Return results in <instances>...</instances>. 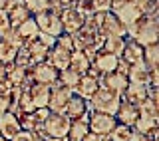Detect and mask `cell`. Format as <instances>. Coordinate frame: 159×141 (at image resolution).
<instances>
[{"mask_svg":"<svg viewBox=\"0 0 159 141\" xmlns=\"http://www.w3.org/2000/svg\"><path fill=\"white\" fill-rule=\"evenodd\" d=\"M139 42L141 46H147V44H155L159 42V22H157V14H149L145 16L143 14L141 18L137 20L135 24L127 28V36Z\"/></svg>","mask_w":159,"mask_h":141,"instance_id":"cell-1","label":"cell"},{"mask_svg":"<svg viewBox=\"0 0 159 141\" xmlns=\"http://www.w3.org/2000/svg\"><path fill=\"white\" fill-rule=\"evenodd\" d=\"M119 103H121V93L116 92V89L106 88V85H99L96 89V93L92 95V99H89V109L116 115Z\"/></svg>","mask_w":159,"mask_h":141,"instance_id":"cell-2","label":"cell"},{"mask_svg":"<svg viewBox=\"0 0 159 141\" xmlns=\"http://www.w3.org/2000/svg\"><path fill=\"white\" fill-rule=\"evenodd\" d=\"M70 123L72 119L64 113H52L50 111L48 119L44 121V137H68V131H70Z\"/></svg>","mask_w":159,"mask_h":141,"instance_id":"cell-3","label":"cell"},{"mask_svg":"<svg viewBox=\"0 0 159 141\" xmlns=\"http://www.w3.org/2000/svg\"><path fill=\"white\" fill-rule=\"evenodd\" d=\"M58 70L48 62H38L34 64L32 68L28 70V78L32 80L34 84H46V85H54L58 84Z\"/></svg>","mask_w":159,"mask_h":141,"instance_id":"cell-4","label":"cell"},{"mask_svg":"<svg viewBox=\"0 0 159 141\" xmlns=\"http://www.w3.org/2000/svg\"><path fill=\"white\" fill-rule=\"evenodd\" d=\"M88 125H89V131L93 133H99V135H109L111 129L117 125V119L109 113H102V111H89V119H88Z\"/></svg>","mask_w":159,"mask_h":141,"instance_id":"cell-5","label":"cell"},{"mask_svg":"<svg viewBox=\"0 0 159 141\" xmlns=\"http://www.w3.org/2000/svg\"><path fill=\"white\" fill-rule=\"evenodd\" d=\"M34 20H36V24H38V30L44 32V34H50V36L58 38L60 34L64 32L62 22H60V14L52 12V10H46V12H42V14H36Z\"/></svg>","mask_w":159,"mask_h":141,"instance_id":"cell-6","label":"cell"},{"mask_svg":"<svg viewBox=\"0 0 159 141\" xmlns=\"http://www.w3.org/2000/svg\"><path fill=\"white\" fill-rule=\"evenodd\" d=\"M74 89L66 88V85L62 84H54L52 88H50V102H48V109L52 113H64V109H66V103L68 99L72 98Z\"/></svg>","mask_w":159,"mask_h":141,"instance_id":"cell-7","label":"cell"},{"mask_svg":"<svg viewBox=\"0 0 159 141\" xmlns=\"http://www.w3.org/2000/svg\"><path fill=\"white\" fill-rule=\"evenodd\" d=\"M99 36L102 38H125L127 28L116 18V14L106 12L103 22H102V26H99Z\"/></svg>","mask_w":159,"mask_h":141,"instance_id":"cell-8","label":"cell"},{"mask_svg":"<svg viewBox=\"0 0 159 141\" xmlns=\"http://www.w3.org/2000/svg\"><path fill=\"white\" fill-rule=\"evenodd\" d=\"M84 18L76 8H66L60 12V22H62V30L66 34H76L80 28L84 26Z\"/></svg>","mask_w":159,"mask_h":141,"instance_id":"cell-9","label":"cell"},{"mask_svg":"<svg viewBox=\"0 0 159 141\" xmlns=\"http://www.w3.org/2000/svg\"><path fill=\"white\" fill-rule=\"evenodd\" d=\"M99 40H103L102 36H99V32H96V30H89L86 26H82L78 30L76 34H72V44H74V50H86L89 48L92 44L99 42Z\"/></svg>","mask_w":159,"mask_h":141,"instance_id":"cell-10","label":"cell"},{"mask_svg":"<svg viewBox=\"0 0 159 141\" xmlns=\"http://www.w3.org/2000/svg\"><path fill=\"white\" fill-rule=\"evenodd\" d=\"M50 88L52 85H46V84H34L28 88V95H30V102H32L34 109H40V107H48V102H50Z\"/></svg>","mask_w":159,"mask_h":141,"instance_id":"cell-11","label":"cell"},{"mask_svg":"<svg viewBox=\"0 0 159 141\" xmlns=\"http://www.w3.org/2000/svg\"><path fill=\"white\" fill-rule=\"evenodd\" d=\"M111 14H116V18H117L119 22H121L123 26H125V28H129L131 24H135L137 20L143 16V14H141V10H139L137 6H133L131 2L121 4V6H119L117 10H113Z\"/></svg>","mask_w":159,"mask_h":141,"instance_id":"cell-12","label":"cell"},{"mask_svg":"<svg viewBox=\"0 0 159 141\" xmlns=\"http://www.w3.org/2000/svg\"><path fill=\"white\" fill-rule=\"evenodd\" d=\"M20 129L22 127H20V119H18L16 113H12V111L0 113V135H2V137L12 139Z\"/></svg>","mask_w":159,"mask_h":141,"instance_id":"cell-13","label":"cell"},{"mask_svg":"<svg viewBox=\"0 0 159 141\" xmlns=\"http://www.w3.org/2000/svg\"><path fill=\"white\" fill-rule=\"evenodd\" d=\"M86 111H89V102L84 98H80L78 93H72V98L68 99L66 109H64V115H68L70 119H80Z\"/></svg>","mask_w":159,"mask_h":141,"instance_id":"cell-14","label":"cell"},{"mask_svg":"<svg viewBox=\"0 0 159 141\" xmlns=\"http://www.w3.org/2000/svg\"><path fill=\"white\" fill-rule=\"evenodd\" d=\"M98 88H99V80L92 78L89 74H84V75H80L76 88H74V93H78L80 98H84V99H88V102H89Z\"/></svg>","mask_w":159,"mask_h":141,"instance_id":"cell-15","label":"cell"},{"mask_svg":"<svg viewBox=\"0 0 159 141\" xmlns=\"http://www.w3.org/2000/svg\"><path fill=\"white\" fill-rule=\"evenodd\" d=\"M117 60L116 56H111V54L103 52V50H99V52L93 56L92 60V68H96L99 74H109V72H116L117 68Z\"/></svg>","mask_w":159,"mask_h":141,"instance_id":"cell-16","label":"cell"},{"mask_svg":"<svg viewBox=\"0 0 159 141\" xmlns=\"http://www.w3.org/2000/svg\"><path fill=\"white\" fill-rule=\"evenodd\" d=\"M119 58L125 64H129V66L137 64V62H143V46L131 38H125V46H123V52Z\"/></svg>","mask_w":159,"mask_h":141,"instance_id":"cell-17","label":"cell"},{"mask_svg":"<svg viewBox=\"0 0 159 141\" xmlns=\"http://www.w3.org/2000/svg\"><path fill=\"white\" fill-rule=\"evenodd\" d=\"M113 117L117 119V123H123V125L133 127V123H135L137 117H139L137 105L127 103V102H123V99H121V103H119V107H117V111H116V115H113Z\"/></svg>","mask_w":159,"mask_h":141,"instance_id":"cell-18","label":"cell"},{"mask_svg":"<svg viewBox=\"0 0 159 141\" xmlns=\"http://www.w3.org/2000/svg\"><path fill=\"white\" fill-rule=\"evenodd\" d=\"M70 56H72V50H66V48H62V46L56 44L48 54V62L52 64L58 72H62V70H66L70 66Z\"/></svg>","mask_w":159,"mask_h":141,"instance_id":"cell-19","label":"cell"},{"mask_svg":"<svg viewBox=\"0 0 159 141\" xmlns=\"http://www.w3.org/2000/svg\"><path fill=\"white\" fill-rule=\"evenodd\" d=\"M121 99L127 103L139 105L143 99H147V85H137V84H127V88L121 92Z\"/></svg>","mask_w":159,"mask_h":141,"instance_id":"cell-20","label":"cell"},{"mask_svg":"<svg viewBox=\"0 0 159 141\" xmlns=\"http://www.w3.org/2000/svg\"><path fill=\"white\" fill-rule=\"evenodd\" d=\"M127 75L119 74V72H109V74H102L99 78V85H106L109 89H116V92L121 93L123 89L127 88Z\"/></svg>","mask_w":159,"mask_h":141,"instance_id":"cell-21","label":"cell"},{"mask_svg":"<svg viewBox=\"0 0 159 141\" xmlns=\"http://www.w3.org/2000/svg\"><path fill=\"white\" fill-rule=\"evenodd\" d=\"M89 66H92V60H89L82 50H74L72 56H70V66L68 68L72 70V72H76L78 75H84V74H88Z\"/></svg>","mask_w":159,"mask_h":141,"instance_id":"cell-22","label":"cell"},{"mask_svg":"<svg viewBox=\"0 0 159 141\" xmlns=\"http://www.w3.org/2000/svg\"><path fill=\"white\" fill-rule=\"evenodd\" d=\"M28 80V70L22 66H16V64H8L6 66V82L14 88H22L24 82Z\"/></svg>","mask_w":159,"mask_h":141,"instance_id":"cell-23","label":"cell"},{"mask_svg":"<svg viewBox=\"0 0 159 141\" xmlns=\"http://www.w3.org/2000/svg\"><path fill=\"white\" fill-rule=\"evenodd\" d=\"M147 75H149V68L143 62L131 64L127 72V82L129 84H137V85H147Z\"/></svg>","mask_w":159,"mask_h":141,"instance_id":"cell-24","label":"cell"},{"mask_svg":"<svg viewBox=\"0 0 159 141\" xmlns=\"http://www.w3.org/2000/svg\"><path fill=\"white\" fill-rule=\"evenodd\" d=\"M24 46H26V50H28V54H30V58H32V62H34V64H38V62H46V60H48L50 48H46L38 38L30 40V42L24 44Z\"/></svg>","mask_w":159,"mask_h":141,"instance_id":"cell-25","label":"cell"},{"mask_svg":"<svg viewBox=\"0 0 159 141\" xmlns=\"http://www.w3.org/2000/svg\"><path fill=\"white\" fill-rule=\"evenodd\" d=\"M16 34L22 38L24 44L36 38L38 34H40V30H38V24H36V20H34V16H30L28 20H24V22L16 28Z\"/></svg>","mask_w":159,"mask_h":141,"instance_id":"cell-26","label":"cell"},{"mask_svg":"<svg viewBox=\"0 0 159 141\" xmlns=\"http://www.w3.org/2000/svg\"><path fill=\"white\" fill-rule=\"evenodd\" d=\"M89 133V125L84 119H72L70 123V131H68V141H82Z\"/></svg>","mask_w":159,"mask_h":141,"instance_id":"cell-27","label":"cell"},{"mask_svg":"<svg viewBox=\"0 0 159 141\" xmlns=\"http://www.w3.org/2000/svg\"><path fill=\"white\" fill-rule=\"evenodd\" d=\"M143 64L149 70H159V42L143 46Z\"/></svg>","mask_w":159,"mask_h":141,"instance_id":"cell-28","label":"cell"},{"mask_svg":"<svg viewBox=\"0 0 159 141\" xmlns=\"http://www.w3.org/2000/svg\"><path fill=\"white\" fill-rule=\"evenodd\" d=\"M123 46H125V38H103V44H102V50L111 56L119 58L123 52Z\"/></svg>","mask_w":159,"mask_h":141,"instance_id":"cell-29","label":"cell"},{"mask_svg":"<svg viewBox=\"0 0 159 141\" xmlns=\"http://www.w3.org/2000/svg\"><path fill=\"white\" fill-rule=\"evenodd\" d=\"M137 111H139L141 117L159 119V103L157 102H151V99H143V102L137 105Z\"/></svg>","mask_w":159,"mask_h":141,"instance_id":"cell-30","label":"cell"},{"mask_svg":"<svg viewBox=\"0 0 159 141\" xmlns=\"http://www.w3.org/2000/svg\"><path fill=\"white\" fill-rule=\"evenodd\" d=\"M16 52H18V48L12 46L8 40H0V62L2 64H6V66L12 64L14 58H16Z\"/></svg>","mask_w":159,"mask_h":141,"instance_id":"cell-31","label":"cell"},{"mask_svg":"<svg viewBox=\"0 0 159 141\" xmlns=\"http://www.w3.org/2000/svg\"><path fill=\"white\" fill-rule=\"evenodd\" d=\"M10 102H12V85L4 80V82L0 84V113L8 111Z\"/></svg>","mask_w":159,"mask_h":141,"instance_id":"cell-32","label":"cell"},{"mask_svg":"<svg viewBox=\"0 0 159 141\" xmlns=\"http://www.w3.org/2000/svg\"><path fill=\"white\" fill-rule=\"evenodd\" d=\"M159 127V123H157V119H147V117H141L139 115L137 117V121L133 123V131H137V133H149V131H153V129H157Z\"/></svg>","mask_w":159,"mask_h":141,"instance_id":"cell-33","label":"cell"},{"mask_svg":"<svg viewBox=\"0 0 159 141\" xmlns=\"http://www.w3.org/2000/svg\"><path fill=\"white\" fill-rule=\"evenodd\" d=\"M78 80H80V75H78L76 72H72V70H70V68L62 70V72L58 74V84L66 85V88H70V89H74V88H76Z\"/></svg>","mask_w":159,"mask_h":141,"instance_id":"cell-34","label":"cell"},{"mask_svg":"<svg viewBox=\"0 0 159 141\" xmlns=\"http://www.w3.org/2000/svg\"><path fill=\"white\" fill-rule=\"evenodd\" d=\"M133 133V127H129V125H123V123H117L116 127L111 129V133H109V137L113 141H129Z\"/></svg>","mask_w":159,"mask_h":141,"instance_id":"cell-35","label":"cell"},{"mask_svg":"<svg viewBox=\"0 0 159 141\" xmlns=\"http://www.w3.org/2000/svg\"><path fill=\"white\" fill-rule=\"evenodd\" d=\"M24 6L28 8V12L32 16H36V14L50 10V0H24Z\"/></svg>","mask_w":159,"mask_h":141,"instance_id":"cell-36","label":"cell"},{"mask_svg":"<svg viewBox=\"0 0 159 141\" xmlns=\"http://www.w3.org/2000/svg\"><path fill=\"white\" fill-rule=\"evenodd\" d=\"M12 30H14V26L10 24V20H8V16L4 12H0V38H8L10 34H12Z\"/></svg>","mask_w":159,"mask_h":141,"instance_id":"cell-37","label":"cell"},{"mask_svg":"<svg viewBox=\"0 0 159 141\" xmlns=\"http://www.w3.org/2000/svg\"><path fill=\"white\" fill-rule=\"evenodd\" d=\"M42 137L36 133V131H26V129H20V131L14 135L10 141H40Z\"/></svg>","mask_w":159,"mask_h":141,"instance_id":"cell-38","label":"cell"},{"mask_svg":"<svg viewBox=\"0 0 159 141\" xmlns=\"http://www.w3.org/2000/svg\"><path fill=\"white\" fill-rule=\"evenodd\" d=\"M89 2H92L93 12H109L111 8V0H89Z\"/></svg>","mask_w":159,"mask_h":141,"instance_id":"cell-39","label":"cell"},{"mask_svg":"<svg viewBox=\"0 0 159 141\" xmlns=\"http://www.w3.org/2000/svg\"><path fill=\"white\" fill-rule=\"evenodd\" d=\"M56 44H58V46H62V48H66V50H72V52H74L72 34H66V32H62V34H60V36L56 38Z\"/></svg>","mask_w":159,"mask_h":141,"instance_id":"cell-40","label":"cell"},{"mask_svg":"<svg viewBox=\"0 0 159 141\" xmlns=\"http://www.w3.org/2000/svg\"><path fill=\"white\" fill-rule=\"evenodd\" d=\"M36 38H38V40H40V42H42L46 48H50V50H52L54 46H56V38H54V36H50V34H44V32H40Z\"/></svg>","mask_w":159,"mask_h":141,"instance_id":"cell-41","label":"cell"},{"mask_svg":"<svg viewBox=\"0 0 159 141\" xmlns=\"http://www.w3.org/2000/svg\"><path fill=\"white\" fill-rule=\"evenodd\" d=\"M103 137L106 135H99V133H93V131H89L86 137H84L82 141H103Z\"/></svg>","mask_w":159,"mask_h":141,"instance_id":"cell-42","label":"cell"},{"mask_svg":"<svg viewBox=\"0 0 159 141\" xmlns=\"http://www.w3.org/2000/svg\"><path fill=\"white\" fill-rule=\"evenodd\" d=\"M129 141H151V139H149V135H145V133H137V131H133V133H131V137H129Z\"/></svg>","mask_w":159,"mask_h":141,"instance_id":"cell-43","label":"cell"},{"mask_svg":"<svg viewBox=\"0 0 159 141\" xmlns=\"http://www.w3.org/2000/svg\"><path fill=\"white\" fill-rule=\"evenodd\" d=\"M127 0H111V8H109V12H113V10H117L121 4H125Z\"/></svg>","mask_w":159,"mask_h":141,"instance_id":"cell-44","label":"cell"},{"mask_svg":"<svg viewBox=\"0 0 159 141\" xmlns=\"http://www.w3.org/2000/svg\"><path fill=\"white\" fill-rule=\"evenodd\" d=\"M6 80V64H2L0 62V84Z\"/></svg>","mask_w":159,"mask_h":141,"instance_id":"cell-45","label":"cell"},{"mask_svg":"<svg viewBox=\"0 0 159 141\" xmlns=\"http://www.w3.org/2000/svg\"><path fill=\"white\" fill-rule=\"evenodd\" d=\"M8 4H10V0H0V12L6 14L8 12Z\"/></svg>","mask_w":159,"mask_h":141,"instance_id":"cell-46","label":"cell"},{"mask_svg":"<svg viewBox=\"0 0 159 141\" xmlns=\"http://www.w3.org/2000/svg\"><path fill=\"white\" fill-rule=\"evenodd\" d=\"M44 141H68L66 137L64 139H60V137H44Z\"/></svg>","mask_w":159,"mask_h":141,"instance_id":"cell-47","label":"cell"},{"mask_svg":"<svg viewBox=\"0 0 159 141\" xmlns=\"http://www.w3.org/2000/svg\"><path fill=\"white\" fill-rule=\"evenodd\" d=\"M103 141H113V139L109 137V135H106V137H103Z\"/></svg>","mask_w":159,"mask_h":141,"instance_id":"cell-48","label":"cell"},{"mask_svg":"<svg viewBox=\"0 0 159 141\" xmlns=\"http://www.w3.org/2000/svg\"><path fill=\"white\" fill-rule=\"evenodd\" d=\"M0 141H10V139H6V137H2V135H0Z\"/></svg>","mask_w":159,"mask_h":141,"instance_id":"cell-49","label":"cell"},{"mask_svg":"<svg viewBox=\"0 0 159 141\" xmlns=\"http://www.w3.org/2000/svg\"><path fill=\"white\" fill-rule=\"evenodd\" d=\"M70 2H72V4H76V2H78V0H70Z\"/></svg>","mask_w":159,"mask_h":141,"instance_id":"cell-50","label":"cell"}]
</instances>
